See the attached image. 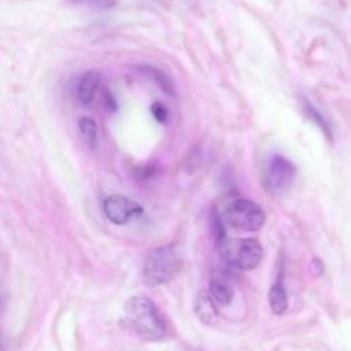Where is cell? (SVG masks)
Wrapping results in <instances>:
<instances>
[{"label":"cell","mask_w":351,"mask_h":351,"mask_svg":"<svg viewBox=\"0 0 351 351\" xmlns=\"http://www.w3.org/2000/svg\"><path fill=\"white\" fill-rule=\"evenodd\" d=\"M78 129L82 136V138L89 144L90 147H95L97 143V125L93 118L90 117H81L78 119Z\"/></svg>","instance_id":"cell-11"},{"label":"cell","mask_w":351,"mask_h":351,"mask_svg":"<svg viewBox=\"0 0 351 351\" xmlns=\"http://www.w3.org/2000/svg\"><path fill=\"white\" fill-rule=\"evenodd\" d=\"M269 304L276 315H282L288 308V295L281 281H276L269 289Z\"/></svg>","instance_id":"cell-10"},{"label":"cell","mask_w":351,"mask_h":351,"mask_svg":"<svg viewBox=\"0 0 351 351\" xmlns=\"http://www.w3.org/2000/svg\"><path fill=\"white\" fill-rule=\"evenodd\" d=\"M99 85H100V74L95 70L85 71L77 84V100L82 106L90 104L95 99Z\"/></svg>","instance_id":"cell-7"},{"label":"cell","mask_w":351,"mask_h":351,"mask_svg":"<svg viewBox=\"0 0 351 351\" xmlns=\"http://www.w3.org/2000/svg\"><path fill=\"white\" fill-rule=\"evenodd\" d=\"M140 73L148 75L149 78H152L159 86H162V89H165L166 92H171L173 90V85L169 80V77L166 74H163L160 70H158L156 67L154 66H149V64H138L136 67Z\"/></svg>","instance_id":"cell-12"},{"label":"cell","mask_w":351,"mask_h":351,"mask_svg":"<svg viewBox=\"0 0 351 351\" xmlns=\"http://www.w3.org/2000/svg\"><path fill=\"white\" fill-rule=\"evenodd\" d=\"M303 110H304L306 115L326 134V137L332 138V129H330L329 123L326 122V119L321 115V112L307 100H303Z\"/></svg>","instance_id":"cell-13"},{"label":"cell","mask_w":351,"mask_h":351,"mask_svg":"<svg viewBox=\"0 0 351 351\" xmlns=\"http://www.w3.org/2000/svg\"><path fill=\"white\" fill-rule=\"evenodd\" d=\"M67 1L73 3V4H78V5L97 8V10H107L115 4V0H67Z\"/></svg>","instance_id":"cell-14"},{"label":"cell","mask_w":351,"mask_h":351,"mask_svg":"<svg viewBox=\"0 0 351 351\" xmlns=\"http://www.w3.org/2000/svg\"><path fill=\"white\" fill-rule=\"evenodd\" d=\"M219 254L230 266L254 270L263 258V248L255 239H223L218 243Z\"/></svg>","instance_id":"cell-3"},{"label":"cell","mask_w":351,"mask_h":351,"mask_svg":"<svg viewBox=\"0 0 351 351\" xmlns=\"http://www.w3.org/2000/svg\"><path fill=\"white\" fill-rule=\"evenodd\" d=\"M210 295L215 303L221 306H228L233 300L234 289L233 287L223 278H213L210 282Z\"/></svg>","instance_id":"cell-9"},{"label":"cell","mask_w":351,"mask_h":351,"mask_svg":"<svg viewBox=\"0 0 351 351\" xmlns=\"http://www.w3.org/2000/svg\"><path fill=\"white\" fill-rule=\"evenodd\" d=\"M311 273L315 276V277H319L322 273H324V263L321 262L319 258H314L311 261Z\"/></svg>","instance_id":"cell-17"},{"label":"cell","mask_w":351,"mask_h":351,"mask_svg":"<svg viewBox=\"0 0 351 351\" xmlns=\"http://www.w3.org/2000/svg\"><path fill=\"white\" fill-rule=\"evenodd\" d=\"M151 112L154 115V118L158 121V122H166L167 119V110L160 104V103H154L151 106Z\"/></svg>","instance_id":"cell-16"},{"label":"cell","mask_w":351,"mask_h":351,"mask_svg":"<svg viewBox=\"0 0 351 351\" xmlns=\"http://www.w3.org/2000/svg\"><path fill=\"white\" fill-rule=\"evenodd\" d=\"M125 321L144 340L159 341L166 336V322L156 304L147 296H132L126 302Z\"/></svg>","instance_id":"cell-1"},{"label":"cell","mask_w":351,"mask_h":351,"mask_svg":"<svg viewBox=\"0 0 351 351\" xmlns=\"http://www.w3.org/2000/svg\"><path fill=\"white\" fill-rule=\"evenodd\" d=\"M296 176L295 165L282 155H271L267 160L263 182L267 191L273 193H280L285 191L293 181Z\"/></svg>","instance_id":"cell-5"},{"label":"cell","mask_w":351,"mask_h":351,"mask_svg":"<svg viewBox=\"0 0 351 351\" xmlns=\"http://www.w3.org/2000/svg\"><path fill=\"white\" fill-rule=\"evenodd\" d=\"M211 225H213V233L217 237V241L219 243L221 240L225 239V229H223V223L221 217L217 214V211H214L211 214Z\"/></svg>","instance_id":"cell-15"},{"label":"cell","mask_w":351,"mask_h":351,"mask_svg":"<svg viewBox=\"0 0 351 351\" xmlns=\"http://www.w3.org/2000/svg\"><path fill=\"white\" fill-rule=\"evenodd\" d=\"M106 217L115 225H125L134 217H141L144 208L134 200L123 195H111L103 203Z\"/></svg>","instance_id":"cell-6"},{"label":"cell","mask_w":351,"mask_h":351,"mask_svg":"<svg viewBox=\"0 0 351 351\" xmlns=\"http://www.w3.org/2000/svg\"><path fill=\"white\" fill-rule=\"evenodd\" d=\"M225 219L236 229L245 232L259 230L266 221L263 208L250 199H236L225 207Z\"/></svg>","instance_id":"cell-4"},{"label":"cell","mask_w":351,"mask_h":351,"mask_svg":"<svg viewBox=\"0 0 351 351\" xmlns=\"http://www.w3.org/2000/svg\"><path fill=\"white\" fill-rule=\"evenodd\" d=\"M181 259L173 245L156 247L147 255L143 265V282L159 287L169 282L180 270Z\"/></svg>","instance_id":"cell-2"},{"label":"cell","mask_w":351,"mask_h":351,"mask_svg":"<svg viewBox=\"0 0 351 351\" xmlns=\"http://www.w3.org/2000/svg\"><path fill=\"white\" fill-rule=\"evenodd\" d=\"M195 314L203 324H214L218 318V310L210 292L200 291L195 299Z\"/></svg>","instance_id":"cell-8"}]
</instances>
